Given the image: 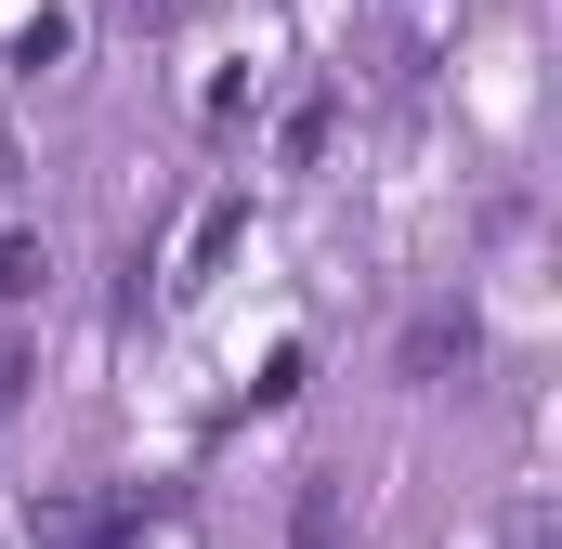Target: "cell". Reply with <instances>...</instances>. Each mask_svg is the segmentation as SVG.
<instances>
[{
    "mask_svg": "<svg viewBox=\"0 0 562 549\" xmlns=\"http://www.w3.org/2000/svg\"><path fill=\"white\" fill-rule=\"evenodd\" d=\"M471 367H484L471 301H419V327L393 340V380H406V393H445V380H471Z\"/></svg>",
    "mask_w": 562,
    "mask_h": 549,
    "instance_id": "6da1fadb",
    "label": "cell"
},
{
    "mask_svg": "<svg viewBox=\"0 0 562 549\" xmlns=\"http://www.w3.org/2000/svg\"><path fill=\"white\" fill-rule=\"evenodd\" d=\"M340 511H353V484H340V471H314V484H301V524H288V549H340Z\"/></svg>",
    "mask_w": 562,
    "mask_h": 549,
    "instance_id": "7a4b0ae2",
    "label": "cell"
}]
</instances>
